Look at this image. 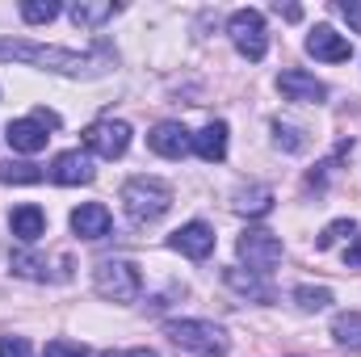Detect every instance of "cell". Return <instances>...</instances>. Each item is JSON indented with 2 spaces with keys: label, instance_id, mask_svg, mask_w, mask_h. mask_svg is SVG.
I'll return each mask as SVG.
<instances>
[{
  "label": "cell",
  "instance_id": "cell-1",
  "mask_svg": "<svg viewBox=\"0 0 361 357\" xmlns=\"http://www.w3.org/2000/svg\"><path fill=\"white\" fill-rule=\"evenodd\" d=\"M0 59L8 63H34L59 76H92L101 72L105 55H76V51H59V47H38V42H21V38H0Z\"/></svg>",
  "mask_w": 361,
  "mask_h": 357
},
{
  "label": "cell",
  "instance_id": "cell-2",
  "mask_svg": "<svg viewBox=\"0 0 361 357\" xmlns=\"http://www.w3.org/2000/svg\"><path fill=\"white\" fill-rule=\"evenodd\" d=\"M122 206H126L130 223H156L173 206V189L160 177H130L122 185Z\"/></svg>",
  "mask_w": 361,
  "mask_h": 357
},
{
  "label": "cell",
  "instance_id": "cell-3",
  "mask_svg": "<svg viewBox=\"0 0 361 357\" xmlns=\"http://www.w3.org/2000/svg\"><path fill=\"white\" fill-rule=\"evenodd\" d=\"M164 332L177 349L193 357H227V332L210 320H173Z\"/></svg>",
  "mask_w": 361,
  "mask_h": 357
},
{
  "label": "cell",
  "instance_id": "cell-4",
  "mask_svg": "<svg viewBox=\"0 0 361 357\" xmlns=\"http://www.w3.org/2000/svg\"><path fill=\"white\" fill-rule=\"evenodd\" d=\"M92 286L109 303H135L139 290H143V273L130 261H101V265L92 269Z\"/></svg>",
  "mask_w": 361,
  "mask_h": 357
},
{
  "label": "cell",
  "instance_id": "cell-5",
  "mask_svg": "<svg viewBox=\"0 0 361 357\" xmlns=\"http://www.w3.org/2000/svg\"><path fill=\"white\" fill-rule=\"evenodd\" d=\"M227 34H231L235 51H240L244 59H252V63L265 59V51H269V30H265V17H261L257 8H235L231 21H227Z\"/></svg>",
  "mask_w": 361,
  "mask_h": 357
},
{
  "label": "cell",
  "instance_id": "cell-6",
  "mask_svg": "<svg viewBox=\"0 0 361 357\" xmlns=\"http://www.w3.org/2000/svg\"><path fill=\"white\" fill-rule=\"evenodd\" d=\"M235 248H240V261H248L252 273H269V269L281 261V236H273V231H265V227L244 231Z\"/></svg>",
  "mask_w": 361,
  "mask_h": 357
},
{
  "label": "cell",
  "instance_id": "cell-7",
  "mask_svg": "<svg viewBox=\"0 0 361 357\" xmlns=\"http://www.w3.org/2000/svg\"><path fill=\"white\" fill-rule=\"evenodd\" d=\"M85 147H89L92 156H101V160H118V156H126V147H130V126L126 122H92L89 131H85Z\"/></svg>",
  "mask_w": 361,
  "mask_h": 357
},
{
  "label": "cell",
  "instance_id": "cell-8",
  "mask_svg": "<svg viewBox=\"0 0 361 357\" xmlns=\"http://www.w3.org/2000/svg\"><path fill=\"white\" fill-rule=\"evenodd\" d=\"M307 55H315V59H324V63H345V59L353 55V42H349L345 34H336L332 25H315L311 38H307Z\"/></svg>",
  "mask_w": 361,
  "mask_h": 357
},
{
  "label": "cell",
  "instance_id": "cell-9",
  "mask_svg": "<svg viewBox=\"0 0 361 357\" xmlns=\"http://www.w3.org/2000/svg\"><path fill=\"white\" fill-rule=\"evenodd\" d=\"M147 143H152L156 156H164V160H180V156L193 147V135H189L180 122H160V126L147 135Z\"/></svg>",
  "mask_w": 361,
  "mask_h": 357
},
{
  "label": "cell",
  "instance_id": "cell-10",
  "mask_svg": "<svg viewBox=\"0 0 361 357\" xmlns=\"http://www.w3.org/2000/svg\"><path fill=\"white\" fill-rule=\"evenodd\" d=\"M277 89H281V97L307 101V105H319V101L328 97V85H324V80H315V76H307V72H298V68L281 72V76H277Z\"/></svg>",
  "mask_w": 361,
  "mask_h": 357
},
{
  "label": "cell",
  "instance_id": "cell-11",
  "mask_svg": "<svg viewBox=\"0 0 361 357\" xmlns=\"http://www.w3.org/2000/svg\"><path fill=\"white\" fill-rule=\"evenodd\" d=\"M92 177H97V169H92V160L85 152H59L55 164H51V181L55 185H89Z\"/></svg>",
  "mask_w": 361,
  "mask_h": 357
},
{
  "label": "cell",
  "instance_id": "cell-12",
  "mask_svg": "<svg viewBox=\"0 0 361 357\" xmlns=\"http://www.w3.org/2000/svg\"><path fill=\"white\" fill-rule=\"evenodd\" d=\"M173 248L185 253V257H193V261H206V257L214 253V227H206V223H185L180 231H173Z\"/></svg>",
  "mask_w": 361,
  "mask_h": 357
},
{
  "label": "cell",
  "instance_id": "cell-13",
  "mask_svg": "<svg viewBox=\"0 0 361 357\" xmlns=\"http://www.w3.org/2000/svg\"><path fill=\"white\" fill-rule=\"evenodd\" d=\"M4 139H8V147L13 152H25V156H34V152H42L47 147V126L42 122H34V118H17V122H8V131H4Z\"/></svg>",
  "mask_w": 361,
  "mask_h": 357
},
{
  "label": "cell",
  "instance_id": "cell-14",
  "mask_svg": "<svg viewBox=\"0 0 361 357\" xmlns=\"http://www.w3.org/2000/svg\"><path fill=\"white\" fill-rule=\"evenodd\" d=\"M109 210L101 206V202H85V206H76L72 210V231L80 236V240H101V236H109Z\"/></svg>",
  "mask_w": 361,
  "mask_h": 357
},
{
  "label": "cell",
  "instance_id": "cell-15",
  "mask_svg": "<svg viewBox=\"0 0 361 357\" xmlns=\"http://www.w3.org/2000/svg\"><path fill=\"white\" fill-rule=\"evenodd\" d=\"M193 152L206 160V164H219L227 156V122H210L193 135Z\"/></svg>",
  "mask_w": 361,
  "mask_h": 357
},
{
  "label": "cell",
  "instance_id": "cell-16",
  "mask_svg": "<svg viewBox=\"0 0 361 357\" xmlns=\"http://www.w3.org/2000/svg\"><path fill=\"white\" fill-rule=\"evenodd\" d=\"M223 282H227V286H231V290H235V294H244V298H257V303H273V286L269 282H261V277H257V273H252V269H248V273H244V269H223Z\"/></svg>",
  "mask_w": 361,
  "mask_h": 357
},
{
  "label": "cell",
  "instance_id": "cell-17",
  "mask_svg": "<svg viewBox=\"0 0 361 357\" xmlns=\"http://www.w3.org/2000/svg\"><path fill=\"white\" fill-rule=\"evenodd\" d=\"M8 227H13V236H17L21 244H34V240L47 236V214H42L38 206H17L13 219H8Z\"/></svg>",
  "mask_w": 361,
  "mask_h": 357
},
{
  "label": "cell",
  "instance_id": "cell-18",
  "mask_svg": "<svg viewBox=\"0 0 361 357\" xmlns=\"http://www.w3.org/2000/svg\"><path fill=\"white\" fill-rule=\"evenodd\" d=\"M68 13H72V21H76V25L92 30V25L109 21V17L118 13V4H114V0H80V4H72Z\"/></svg>",
  "mask_w": 361,
  "mask_h": 357
},
{
  "label": "cell",
  "instance_id": "cell-19",
  "mask_svg": "<svg viewBox=\"0 0 361 357\" xmlns=\"http://www.w3.org/2000/svg\"><path fill=\"white\" fill-rule=\"evenodd\" d=\"M332 337L349 349H361V311H341L332 320Z\"/></svg>",
  "mask_w": 361,
  "mask_h": 357
},
{
  "label": "cell",
  "instance_id": "cell-20",
  "mask_svg": "<svg viewBox=\"0 0 361 357\" xmlns=\"http://www.w3.org/2000/svg\"><path fill=\"white\" fill-rule=\"evenodd\" d=\"M47 177L38 164H30V160H4L0 164V181H8V185H38V181Z\"/></svg>",
  "mask_w": 361,
  "mask_h": 357
},
{
  "label": "cell",
  "instance_id": "cell-21",
  "mask_svg": "<svg viewBox=\"0 0 361 357\" xmlns=\"http://www.w3.org/2000/svg\"><path fill=\"white\" fill-rule=\"evenodd\" d=\"M269 206H273V189L269 185L244 189V193L235 198V210H240V214H269Z\"/></svg>",
  "mask_w": 361,
  "mask_h": 357
},
{
  "label": "cell",
  "instance_id": "cell-22",
  "mask_svg": "<svg viewBox=\"0 0 361 357\" xmlns=\"http://www.w3.org/2000/svg\"><path fill=\"white\" fill-rule=\"evenodd\" d=\"M8 265H13V273H21V277H30V282H47V261L34 257V253H25V248H17V253L8 257Z\"/></svg>",
  "mask_w": 361,
  "mask_h": 357
},
{
  "label": "cell",
  "instance_id": "cell-23",
  "mask_svg": "<svg viewBox=\"0 0 361 357\" xmlns=\"http://www.w3.org/2000/svg\"><path fill=\"white\" fill-rule=\"evenodd\" d=\"M294 303H298L302 311H324V307L332 303V290H328V286H298V290H294Z\"/></svg>",
  "mask_w": 361,
  "mask_h": 357
},
{
  "label": "cell",
  "instance_id": "cell-24",
  "mask_svg": "<svg viewBox=\"0 0 361 357\" xmlns=\"http://www.w3.org/2000/svg\"><path fill=\"white\" fill-rule=\"evenodd\" d=\"M59 13H63V8H59L55 0H25V4H21V17H25L30 25H42V21H55Z\"/></svg>",
  "mask_w": 361,
  "mask_h": 357
},
{
  "label": "cell",
  "instance_id": "cell-25",
  "mask_svg": "<svg viewBox=\"0 0 361 357\" xmlns=\"http://www.w3.org/2000/svg\"><path fill=\"white\" fill-rule=\"evenodd\" d=\"M345 236H357V223L336 219V223H328V227H324V236L315 240V248H332V244H336V240H345Z\"/></svg>",
  "mask_w": 361,
  "mask_h": 357
},
{
  "label": "cell",
  "instance_id": "cell-26",
  "mask_svg": "<svg viewBox=\"0 0 361 357\" xmlns=\"http://www.w3.org/2000/svg\"><path fill=\"white\" fill-rule=\"evenodd\" d=\"M42 357H92L85 345H76V341H47V349H42Z\"/></svg>",
  "mask_w": 361,
  "mask_h": 357
},
{
  "label": "cell",
  "instance_id": "cell-27",
  "mask_svg": "<svg viewBox=\"0 0 361 357\" xmlns=\"http://www.w3.org/2000/svg\"><path fill=\"white\" fill-rule=\"evenodd\" d=\"M273 131H277V143H281L286 152H302V147H307V139H302V131H298V126H281V122H277Z\"/></svg>",
  "mask_w": 361,
  "mask_h": 357
},
{
  "label": "cell",
  "instance_id": "cell-28",
  "mask_svg": "<svg viewBox=\"0 0 361 357\" xmlns=\"http://www.w3.org/2000/svg\"><path fill=\"white\" fill-rule=\"evenodd\" d=\"M0 357H34L25 337H0Z\"/></svg>",
  "mask_w": 361,
  "mask_h": 357
},
{
  "label": "cell",
  "instance_id": "cell-29",
  "mask_svg": "<svg viewBox=\"0 0 361 357\" xmlns=\"http://www.w3.org/2000/svg\"><path fill=\"white\" fill-rule=\"evenodd\" d=\"M341 13H345V21L361 34V0H341Z\"/></svg>",
  "mask_w": 361,
  "mask_h": 357
},
{
  "label": "cell",
  "instance_id": "cell-30",
  "mask_svg": "<svg viewBox=\"0 0 361 357\" xmlns=\"http://www.w3.org/2000/svg\"><path fill=\"white\" fill-rule=\"evenodd\" d=\"M345 265H349V269H357V265H361V231L353 236V244L345 248Z\"/></svg>",
  "mask_w": 361,
  "mask_h": 357
},
{
  "label": "cell",
  "instance_id": "cell-31",
  "mask_svg": "<svg viewBox=\"0 0 361 357\" xmlns=\"http://www.w3.org/2000/svg\"><path fill=\"white\" fill-rule=\"evenodd\" d=\"M277 17H286V21H298V17H302V8H298V4H281V0H277Z\"/></svg>",
  "mask_w": 361,
  "mask_h": 357
},
{
  "label": "cell",
  "instance_id": "cell-32",
  "mask_svg": "<svg viewBox=\"0 0 361 357\" xmlns=\"http://www.w3.org/2000/svg\"><path fill=\"white\" fill-rule=\"evenodd\" d=\"M105 357H160V353H152V349H130V353H105Z\"/></svg>",
  "mask_w": 361,
  "mask_h": 357
}]
</instances>
